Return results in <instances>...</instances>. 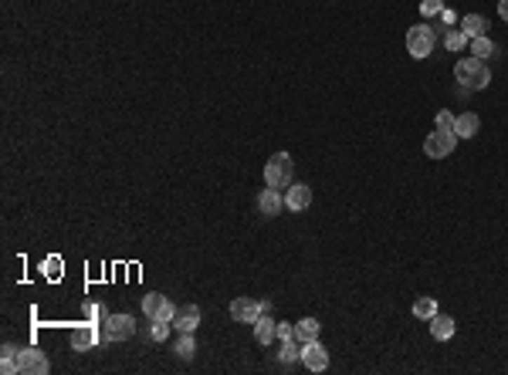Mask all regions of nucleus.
Returning a JSON list of instances; mask_svg holds the SVG:
<instances>
[{
    "instance_id": "obj_1",
    "label": "nucleus",
    "mask_w": 508,
    "mask_h": 375,
    "mask_svg": "<svg viewBox=\"0 0 508 375\" xmlns=\"http://www.w3.org/2000/svg\"><path fill=\"white\" fill-rule=\"evenodd\" d=\"M454 78H457L464 88H474V92H481V88L491 85V71L481 57H461V61L454 64Z\"/></svg>"
},
{
    "instance_id": "obj_2",
    "label": "nucleus",
    "mask_w": 508,
    "mask_h": 375,
    "mask_svg": "<svg viewBox=\"0 0 508 375\" xmlns=\"http://www.w3.org/2000/svg\"><path fill=\"white\" fill-rule=\"evenodd\" d=\"M292 169H295V163L288 152H274L272 159L265 163V183L274 189H288L292 186Z\"/></svg>"
},
{
    "instance_id": "obj_3",
    "label": "nucleus",
    "mask_w": 508,
    "mask_h": 375,
    "mask_svg": "<svg viewBox=\"0 0 508 375\" xmlns=\"http://www.w3.org/2000/svg\"><path fill=\"white\" fill-rule=\"evenodd\" d=\"M457 146V132L454 129H434L424 139V152H427V159H448L450 152Z\"/></svg>"
},
{
    "instance_id": "obj_4",
    "label": "nucleus",
    "mask_w": 508,
    "mask_h": 375,
    "mask_svg": "<svg viewBox=\"0 0 508 375\" xmlns=\"http://www.w3.org/2000/svg\"><path fill=\"white\" fill-rule=\"evenodd\" d=\"M272 311V301H254V298H234L231 301V318L241 325H254L261 315Z\"/></svg>"
},
{
    "instance_id": "obj_5",
    "label": "nucleus",
    "mask_w": 508,
    "mask_h": 375,
    "mask_svg": "<svg viewBox=\"0 0 508 375\" xmlns=\"http://www.w3.org/2000/svg\"><path fill=\"white\" fill-rule=\"evenodd\" d=\"M434 51V31H430L427 24H417L407 31V55L417 57V61H424V57Z\"/></svg>"
},
{
    "instance_id": "obj_6",
    "label": "nucleus",
    "mask_w": 508,
    "mask_h": 375,
    "mask_svg": "<svg viewBox=\"0 0 508 375\" xmlns=\"http://www.w3.org/2000/svg\"><path fill=\"white\" fill-rule=\"evenodd\" d=\"M51 362L44 358V352L38 348H20L18 352V372L20 375H48Z\"/></svg>"
},
{
    "instance_id": "obj_7",
    "label": "nucleus",
    "mask_w": 508,
    "mask_h": 375,
    "mask_svg": "<svg viewBox=\"0 0 508 375\" xmlns=\"http://www.w3.org/2000/svg\"><path fill=\"white\" fill-rule=\"evenodd\" d=\"M142 311H146L149 321H173L176 304L170 298H163V294H146L142 298Z\"/></svg>"
},
{
    "instance_id": "obj_8",
    "label": "nucleus",
    "mask_w": 508,
    "mask_h": 375,
    "mask_svg": "<svg viewBox=\"0 0 508 375\" xmlns=\"http://www.w3.org/2000/svg\"><path fill=\"white\" fill-rule=\"evenodd\" d=\"M302 365H305L309 372H326V369H329V352H326V345H322L319 338L302 345Z\"/></svg>"
},
{
    "instance_id": "obj_9",
    "label": "nucleus",
    "mask_w": 508,
    "mask_h": 375,
    "mask_svg": "<svg viewBox=\"0 0 508 375\" xmlns=\"http://www.w3.org/2000/svg\"><path fill=\"white\" fill-rule=\"evenodd\" d=\"M136 335V321L133 315H109L105 318V338L109 341H126V338Z\"/></svg>"
},
{
    "instance_id": "obj_10",
    "label": "nucleus",
    "mask_w": 508,
    "mask_h": 375,
    "mask_svg": "<svg viewBox=\"0 0 508 375\" xmlns=\"http://www.w3.org/2000/svg\"><path fill=\"white\" fill-rule=\"evenodd\" d=\"M98 328L92 325V321H81V325H75V332H72V348L75 352H88V348H95L98 345Z\"/></svg>"
},
{
    "instance_id": "obj_11",
    "label": "nucleus",
    "mask_w": 508,
    "mask_h": 375,
    "mask_svg": "<svg viewBox=\"0 0 508 375\" xmlns=\"http://www.w3.org/2000/svg\"><path fill=\"white\" fill-rule=\"evenodd\" d=\"M312 207V186H305V183H292L288 193H285V210H292V213H302V210Z\"/></svg>"
},
{
    "instance_id": "obj_12",
    "label": "nucleus",
    "mask_w": 508,
    "mask_h": 375,
    "mask_svg": "<svg viewBox=\"0 0 508 375\" xmlns=\"http://www.w3.org/2000/svg\"><path fill=\"white\" fill-rule=\"evenodd\" d=\"M196 325H200V308H196V304H183V308H176V315H173L176 332H196Z\"/></svg>"
},
{
    "instance_id": "obj_13",
    "label": "nucleus",
    "mask_w": 508,
    "mask_h": 375,
    "mask_svg": "<svg viewBox=\"0 0 508 375\" xmlns=\"http://www.w3.org/2000/svg\"><path fill=\"white\" fill-rule=\"evenodd\" d=\"M258 207H261V213H265V217H278V213L285 210V196H281L274 186H268V189H261Z\"/></svg>"
},
{
    "instance_id": "obj_14",
    "label": "nucleus",
    "mask_w": 508,
    "mask_h": 375,
    "mask_svg": "<svg viewBox=\"0 0 508 375\" xmlns=\"http://www.w3.org/2000/svg\"><path fill=\"white\" fill-rule=\"evenodd\" d=\"M427 328H430V335L437 338V341H448V338H454V332H457V325H454V318H448V315H434V318L427 321Z\"/></svg>"
},
{
    "instance_id": "obj_15",
    "label": "nucleus",
    "mask_w": 508,
    "mask_h": 375,
    "mask_svg": "<svg viewBox=\"0 0 508 375\" xmlns=\"http://www.w3.org/2000/svg\"><path fill=\"white\" fill-rule=\"evenodd\" d=\"M478 129H481V118H478L474 112H464V115L454 118V132H457V139H474Z\"/></svg>"
},
{
    "instance_id": "obj_16",
    "label": "nucleus",
    "mask_w": 508,
    "mask_h": 375,
    "mask_svg": "<svg viewBox=\"0 0 508 375\" xmlns=\"http://www.w3.org/2000/svg\"><path fill=\"white\" fill-rule=\"evenodd\" d=\"M254 338H258V345H272L274 338H278V321L261 315V318L254 321Z\"/></svg>"
},
{
    "instance_id": "obj_17",
    "label": "nucleus",
    "mask_w": 508,
    "mask_h": 375,
    "mask_svg": "<svg viewBox=\"0 0 508 375\" xmlns=\"http://www.w3.org/2000/svg\"><path fill=\"white\" fill-rule=\"evenodd\" d=\"M319 332H322V325H319V318H302L295 321V341H315L319 338Z\"/></svg>"
},
{
    "instance_id": "obj_18",
    "label": "nucleus",
    "mask_w": 508,
    "mask_h": 375,
    "mask_svg": "<svg viewBox=\"0 0 508 375\" xmlns=\"http://www.w3.org/2000/svg\"><path fill=\"white\" fill-rule=\"evenodd\" d=\"M461 31H464L468 38H478V34H488V20L481 18V14H464V18H461Z\"/></svg>"
},
{
    "instance_id": "obj_19",
    "label": "nucleus",
    "mask_w": 508,
    "mask_h": 375,
    "mask_svg": "<svg viewBox=\"0 0 508 375\" xmlns=\"http://www.w3.org/2000/svg\"><path fill=\"white\" fill-rule=\"evenodd\" d=\"M18 352H20V348H18V345H11V341L0 348V372H4V375L18 372Z\"/></svg>"
},
{
    "instance_id": "obj_20",
    "label": "nucleus",
    "mask_w": 508,
    "mask_h": 375,
    "mask_svg": "<svg viewBox=\"0 0 508 375\" xmlns=\"http://www.w3.org/2000/svg\"><path fill=\"white\" fill-rule=\"evenodd\" d=\"M176 355L183 358V362H190V358L196 355V341H194V332H180V341H176L173 348Z\"/></svg>"
},
{
    "instance_id": "obj_21",
    "label": "nucleus",
    "mask_w": 508,
    "mask_h": 375,
    "mask_svg": "<svg viewBox=\"0 0 508 375\" xmlns=\"http://www.w3.org/2000/svg\"><path fill=\"white\" fill-rule=\"evenodd\" d=\"M471 55L481 57V61H485V57H491V55H495V41H491L488 34H478V38H471Z\"/></svg>"
},
{
    "instance_id": "obj_22",
    "label": "nucleus",
    "mask_w": 508,
    "mask_h": 375,
    "mask_svg": "<svg viewBox=\"0 0 508 375\" xmlns=\"http://www.w3.org/2000/svg\"><path fill=\"white\" fill-rule=\"evenodd\" d=\"M413 315H417L420 321H430L434 315H437V301L434 298H417L413 301Z\"/></svg>"
},
{
    "instance_id": "obj_23",
    "label": "nucleus",
    "mask_w": 508,
    "mask_h": 375,
    "mask_svg": "<svg viewBox=\"0 0 508 375\" xmlns=\"http://www.w3.org/2000/svg\"><path fill=\"white\" fill-rule=\"evenodd\" d=\"M278 358L288 365V362H295V358H302V348H298V341L295 338H288V341H281V352H278Z\"/></svg>"
},
{
    "instance_id": "obj_24",
    "label": "nucleus",
    "mask_w": 508,
    "mask_h": 375,
    "mask_svg": "<svg viewBox=\"0 0 508 375\" xmlns=\"http://www.w3.org/2000/svg\"><path fill=\"white\" fill-rule=\"evenodd\" d=\"M464 44H471V38L464 31H448V38H444V48H448V51H461Z\"/></svg>"
},
{
    "instance_id": "obj_25",
    "label": "nucleus",
    "mask_w": 508,
    "mask_h": 375,
    "mask_svg": "<svg viewBox=\"0 0 508 375\" xmlns=\"http://www.w3.org/2000/svg\"><path fill=\"white\" fill-rule=\"evenodd\" d=\"M170 328H173V321H149V335L156 338V341H163V338L170 335Z\"/></svg>"
},
{
    "instance_id": "obj_26",
    "label": "nucleus",
    "mask_w": 508,
    "mask_h": 375,
    "mask_svg": "<svg viewBox=\"0 0 508 375\" xmlns=\"http://www.w3.org/2000/svg\"><path fill=\"white\" fill-rule=\"evenodd\" d=\"M434 125H437V129H454V115H450L448 109H441L437 118H434Z\"/></svg>"
},
{
    "instance_id": "obj_27",
    "label": "nucleus",
    "mask_w": 508,
    "mask_h": 375,
    "mask_svg": "<svg viewBox=\"0 0 508 375\" xmlns=\"http://www.w3.org/2000/svg\"><path fill=\"white\" fill-rule=\"evenodd\" d=\"M288 338H295V325H288V321H278V341H288Z\"/></svg>"
},
{
    "instance_id": "obj_28",
    "label": "nucleus",
    "mask_w": 508,
    "mask_h": 375,
    "mask_svg": "<svg viewBox=\"0 0 508 375\" xmlns=\"http://www.w3.org/2000/svg\"><path fill=\"white\" fill-rule=\"evenodd\" d=\"M420 11H424V14H441V11H444V4H441V0H424V4H420Z\"/></svg>"
},
{
    "instance_id": "obj_29",
    "label": "nucleus",
    "mask_w": 508,
    "mask_h": 375,
    "mask_svg": "<svg viewBox=\"0 0 508 375\" xmlns=\"http://www.w3.org/2000/svg\"><path fill=\"white\" fill-rule=\"evenodd\" d=\"M44 274H48V278H58V274H61V261H58V257L44 261Z\"/></svg>"
},
{
    "instance_id": "obj_30",
    "label": "nucleus",
    "mask_w": 508,
    "mask_h": 375,
    "mask_svg": "<svg viewBox=\"0 0 508 375\" xmlns=\"http://www.w3.org/2000/svg\"><path fill=\"white\" fill-rule=\"evenodd\" d=\"M85 315H88L92 321H95V318H109V315H105V308H98V304H85Z\"/></svg>"
},
{
    "instance_id": "obj_31",
    "label": "nucleus",
    "mask_w": 508,
    "mask_h": 375,
    "mask_svg": "<svg viewBox=\"0 0 508 375\" xmlns=\"http://www.w3.org/2000/svg\"><path fill=\"white\" fill-rule=\"evenodd\" d=\"M498 14H502V20H508V0H498Z\"/></svg>"
}]
</instances>
